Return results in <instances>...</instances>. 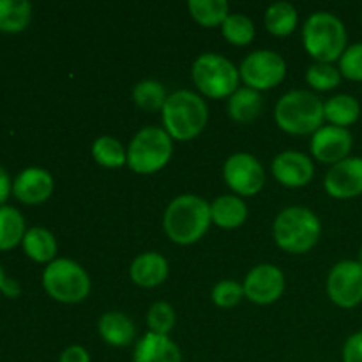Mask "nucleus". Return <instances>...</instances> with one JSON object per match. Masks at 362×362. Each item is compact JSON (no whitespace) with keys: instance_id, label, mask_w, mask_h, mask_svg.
Returning <instances> with one entry per match:
<instances>
[{"instance_id":"1","label":"nucleus","mask_w":362,"mask_h":362,"mask_svg":"<svg viewBox=\"0 0 362 362\" xmlns=\"http://www.w3.org/2000/svg\"><path fill=\"white\" fill-rule=\"evenodd\" d=\"M211 204L197 194H180L166 207L163 228L172 243L191 246L207 233L211 226Z\"/></svg>"},{"instance_id":"2","label":"nucleus","mask_w":362,"mask_h":362,"mask_svg":"<svg viewBox=\"0 0 362 362\" xmlns=\"http://www.w3.org/2000/svg\"><path fill=\"white\" fill-rule=\"evenodd\" d=\"M163 129L172 140L189 141L205 129L209 122L207 103L191 90H177L168 95L161 110Z\"/></svg>"},{"instance_id":"3","label":"nucleus","mask_w":362,"mask_h":362,"mask_svg":"<svg viewBox=\"0 0 362 362\" xmlns=\"http://www.w3.org/2000/svg\"><path fill=\"white\" fill-rule=\"evenodd\" d=\"M345 23L336 14L327 11L313 13L306 20L303 28L304 49L317 62L332 64L341 59L346 49Z\"/></svg>"},{"instance_id":"4","label":"nucleus","mask_w":362,"mask_h":362,"mask_svg":"<svg viewBox=\"0 0 362 362\" xmlns=\"http://www.w3.org/2000/svg\"><path fill=\"white\" fill-rule=\"evenodd\" d=\"M274 240L283 251L292 255H303L315 247L322 233L318 216L311 209L293 205L286 207L276 216L272 226Z\"/></svg>"},{"instance_id":"5","label":"nucleus","mask_w":362,"mask_h":362,"mask_svg":"<svg viewBox=\"0 0 362 362\" xmlns=\"http://www.w3.org/2000/svg\"><path fill=\"white\" fill-rule=\"evenodd\" d=\"M274 119L285 133L313 134L324 126V101L310 90H290L276 105Z\"/></svg>"},{"instance_id":"6","label":"nucleus","mask_w":362,"mask_h":362,"mask_svg":"<svg viewBox=\"0 0 362 362\" xmlns=\"http://www.w3.org/2000/svg\"><path fill=\"white\" fill-rule=\"evenodd\" d=\"M172 152V136L163 127L147 126L134 134L127 147V166L134 173L151 175L168 165Z\"/></svg>"},{"instance_id":"7","label":"nucleus","mask_w":362,"mask_h":362,"mask_svg":"<svg viewBox=\"0 0 362 362\" xmlns=\"http://www.w3.org/2000/svg\"><path fill=\"white\" fill-rule=\"evenodd\" d=\"M42 286L52 299L64 304H76L90 293V278L78 262L55 258L42 272Z\"/></svg>"},{"instance_id":"8","label":"nucleus","mask_w":362,"mask_h":362,"mask_svg":"<svg viewBox=\"0 0 362 362\" xmlns=\"http://www.w3.org/2000/svg\"><path fill=\"white\" fill-rule=\"evenodd\" d=\"M194 85L211 99L230 98L239 88V69L219 53H204L198 57L191 69Z\"/></svg>"},{"instance_id":"9","label":"nucleus","mask_w":362,"mask_h":362,"mask_svg":"<svg viewBox=\"0 0 362 362\" xmlns=\"http://www.w3.org/2000/svg\"><path fill=\"white\" fill-rule=\"evenodd\" d=\"M239 74L240 80L253 90H269L285 80L286 62L278 52L257 49L243 60Z\"/></svg>"},{"instance_id":"10","label":"nucleus","mask_w":362,"mask_h":362,"mask_svg":"<svg viewBox=\"0 0 362 362\" xmlns=\"http://www.w3.org/2000/svg\"><path fill=\"white\" fill-rule=\"evenodd\" d=\"M223 179L237 197H253L264 187L265 170L253 154L237 152L225 161Z\"/></svg>"},{"instance_id":"11","label":"nucleus","mask_w":362,"mask_h":362,"mask_svg":"<svg viewBox=\"0 0 362 362\" xmlns=\"http://www.w3.org/2000/svg\"><path fill=\"white\" fill-rule=\"evenodd\" d=\"M329 299L343 310H352L362 303V265L359 260L338 262L327 278Z\"/></svg>"},{"instance_id":"12","label":"nucleus","mask_w":362,"mask_h":362,"mask_svg":"<svg viewBox=\"0 0 362 362\" xmlns=\"http://www.w3.org/2000/svg\"><path fill=\"white\" fill-rule=\"evenodd\" d=\"M244 296L255 304H272L285 292V274L272 264H262L247 272L243 283Z\"/></svg>"},{"instance_id":"13","label":"nucleus","mask_w":362,"mask_h":362,"mask_svg":"<svg viewBox=\"0 0 362 362\" xmlns=\"http://www.w3.org/2000/svg\"><path fill=\"white\" fill-rule=\"evenodd\" d=\"M354 147V136L349 129L325 124L311 136V154L320 163L336 165L350 158Z\"/></svg>"},{"instance_id":"14","label":"nucleus","mask_w":362,"mask_h":362,"mask_svg":"<svg viewBox=\"0 0 362 362\" xmlns=\"http://www.w3.org/2000/svg\"><path fill=\"white\" fill-rule=\"evenodd\" d=\"M324 187L338 200H350L362 194V158H350L336 163L325 173Z\"/></svg>"},{"instance_id":"15","label":"nucleus","mask_w":362,"mask_h":362,"mask_svg":"<svg viewBox=\"0 0 362 362\" xmlns=\"http://www.w3.org/2000/svg\"><path fill=\"white\" fill-rule=\"evenodd\" d=\"M55 189V180L48 170L28 166L13 180V194L25 205L45 204Z\"/></svg>"},{"instance_id":"16","label":"nucleus","mask_w":362,"mask_h":362,"mask_svg":"<svg viewBox=\"0 0 362 362\" xmlns=\"http://www.w3.org/2000/svg\"><path fill=\"white\" fill-rule=\"evenodd\" d=\"M272 175L285 187H304L315 175L310 156L299 151H285L272 161Z\"/></svg>"},{"instance_id":"17","label":"nucleus","mask_w":362,"mask_h":362,"mask_svg":"<svg viewBox=\"0 0 362 362\" xmlns=\"http://www.w3.org/2000/svg\"><path fill=\"white\" fill-rule=\"evenodd\" d=\"M168 260L156 251H147L136 257L129 267L131 279L141 288H154L163 285L168 278Z\"/></svg>"},{"instance_id":"18","label":"nucleus","mask_w":362,"mask_h":362,"mask_svg":"<svg viewBox=\"0 0 362 362\" xmlns=\"http://www.w3.org/2000/svg\"><path fill=\"white\" fill-rule=\"evenodd\" d=\"M133 362H182V354L168 336L145 332L134 346Z\"/></svg>"},{"instance_id":"19","label":"nucleus","mask_w":362,"mask_h":362,"mask_svg":"<svg viewBox=\"0 0 362 362\" xmlns=\"http://www.w3.org/2000/svg\"><path fill=\"white\" fill-rule=\"evenodd\" d=\"M98 331L103 341L108 343L110 346H117V349L131 345L136 338V327H134L133 320L120 311H108L103 315L99 318Z\"/></svg>"},{"instance_id":"20","label":"nucleus","mask_w":362,"mask_h":362,"mask_svg":"<svg viewBox=\"0 0 362 362\" xmlns=\"http://www.w3.org/2000/svg\"><path fill=\"white\" fill-rule=\"evenodd\" d=\"M211 218L219 228L235 230L247 219V205L237 194H223L211 204Z\"/></svg>"},{"instance_id":"21","label":"nucleus","mask_w":362,"mask_h":362,"mask_svg":"<svg viewBox=\"0 0 362 362\" xmlns=\"http://www.w3.org/2000/svg\"><path fill=\"white\" fill-rule=\"evenodd\" d=\"M21 246H23L25 255L37 264H52L55 260L57 250H59L55 235L45 226L28 228Z\"/></svg>"},{"instance_id":"22","label":"nucleus","mask_w":362,"mask_h":362,"mask_svg":"<svg viewBox=\"0 0 362 362\" xmlns=\"http://www.w3.org/2000/svg\"><path fill=\"white\" fill-rule=\"evenodd\" d=\"M324 115L331 126L345 127L356 124L361 117V105L354 95L338 94L324 103Z\"/></svg>"},{"instance_id":"23","label":"nucleus","mask_w":362,"mask_h":362,"mask_svg":"<svg viewBox=\"0 0 362 362\" xmlns=\"http://www.w3.org/2000/svg\"><path fill=\"white\" fill-rule=\"evenodd\" d=\"M262 95L250 87H240L228 98V115L235 122L247 124L260 115Z\"/></svg>"},{"instance_id":"24","label":"nucleus","mask_w":362,"mask_h":362,"mask_svg":"<svg viewBox=\"0 0 362 362\" xmlns=\"http://www.w3.org/2000/svg\"><path fill=\"white\" fill-rule=\"evenodd\" d=\"M27 233L25 218L16 207L2 205L0 207V251L14 250L18 244L23 243Z\"/></svg>"},{"instance_id":"25","label":"nucleus","mask_w":362,"mask_h":362,"mask_svg":"<svg viewBox=\"0 0 362 362\" xmlns=\"http://www.w3.org/2000/svg\"><path fill=\"white\" fill-rule=\"evenodd\" d=\"M32 4L27 0H0V32L18 34L30 25Z\"/></svg>"},{"instance_id":"26","label":"nucleus","mask_w":362,"mask_h":362,"mask_svg":"<svg viewBox=\"0 0 362 362\" xmlns=\"http://www.w3.org/2000/svg\"><path fill=\"white\" fill-rule=\"evenodd\" d=\"M297 9L290 2H276L265 11V27L272 35L285 37L290 35L297 27Z\"/></svg>"},{"instance_id":"27","label":"nucleus","mask_w":362,"mask_h":362,"mask_svg":"<svg viewBox=\"0 0 362 362\" xmlns=\"http://www.w3.org/2000/svg\"><path fill=\"white\" fill-rule=\"evenodd\" d=\"M187 9L191 18L204 27H219L230 14L226 0H189Z\"/></svg>"},{"instance_id":"28","label":"nucleus","mask_w":362,"mask_h":362,"mask_svg":"<svg viewBox=\"0 0 362 362\" xmlns=\"http://www.w3.org/2000/svg\"><path fill=\"white\" fill-rule=\"evenodd\" d=\"M92 158L105 168H120L127 163V151L117 138L99 136L92 144Z\"/></svg>"},{"instance_id":"29","label":"nucleus","mask_w":362,"mask_h":362,"mask_svg":"<svg viewBox=\"0 0 362 362\" xmlns=\"http://www.w3.org/2000/svg\"><path fill=\"white\" fill-rule=\"evenodd\" d=\"M134 105L145 112H156L163 110L166 99V88L161 81L158 80H141L140 83L134 85L133 88Z\"/></svg>"},{"instance_id":"30","label":"nucleus","mask_w":362,"mask_h":362,"mask_svg":"<svg viewBox=\"0 0 362 362\" xmlns=\"http://www.w3.org/2000/svg\"><path fill=\"white\" fill-rule=\"evenodd\" d=\"M221 32L225 35L226 41L233 46H246L253 41L255 34V23L250 16L243 13H232L228 14L221 25Z\"/></svg>"},{"instance_id":"31","label":"nucleus","mask_w":362,"mask_h":362,"mask_svg":"<svg viewBox=\"0 0 362 362\" xmlns=\"http://www.w3.org/2000/svg\"><path fill=\"white\" fill-rule=\"evenodd\" d=\"M341 73H339V67H334L332 64H322L315 62L308 67L306 71V81L310 87H313L315 90L327 92L332 88L338 87L341 83Z\"/></svg>"},{"instance_id":"32","label":"nucleus","mask_w":362,"mask_h":362,"mask_svg":"<svg viewBox=\"0 0 362 362\" xmlns=\"http://www.w3.org/2000/svg\"><path fill=\"white\" fill-rule=\"evenodd\" d=\"M147 325L148 332L168 336L175 325V311L168 303H154L147 313Z\"/></svg>"},{"instance_id":"33","label":"nucleus","mask_w":362,"mask_h":362,"mask_svg":"<svg viewBox=\"0 0 362 362\" xmlns=\"http://www.w3.org/2000/svg\"><path fill=\"white\" fill-rule=\"evenodd\" d=\"M212 300L219 308H233L244 299V286L233 279H223L212 288Z\"/></svg>"},{"instance_id":"34","label":"nucleus","mask_w":362,"mask_h":362,"mask_svg":"<svg viewBox=\"0 0 362 362\" xmlns=\"http://www.w3.org/2000/svg\"><path fill=\"white\" fill-rule=\"evenodd\" d=\"M339 73L352 81H362V41L346 46L339 59Z\"/></svg>"},{"instance_id":"35","label":"nucleus","mask_w":362,"mask_h":362,"mask_svg":"<svg viewBox=\"0 0 362 362\" xmlns=\"http://www.w3.org/2000/svg\"><path fill=\"white\" fill-rule=\"evenodd\" d=\"M343 362H362V329L354 332L343 345Z\"/></svg>"},{"instance_id":"36","label":"nucleus","mask_w":362,"mask_h":362,"mask_svg":"<svg viewBox=\"0 0 362 362\" xmlns=\"http://www.w3.org/2000/svg\"><path fill=\"white\" fill-rule=\"evenodd\" d=\"M59 362H90V356L83 346L71 345L60 354Z\"/></svg>"},{"instance_id":"37","label":"nucleus","mask_w":362,"mask_h":362,"mask_svg":"<svg viewBox=\"0 0 362 362\" xmlns=\"http://www.w3.org/2000/svg\"><path fill=\"white\" fill-rule=\"evenodd\" d=\"M13 193V182H11L9 173L6 172L2 165H0V207L6 204V200L9 198V194Z\"/></svg>"},{"instance_id":"38","label":"nucleus","mask_w":362,"mask_h":362,"mask_svg":"<svg viewBox=\"0 0 362 362\" xmlns=\"http://www.w3.org/2000/svg\"><path fill=\"white\" fill-rule=\"evenodd\" d=\"M0 292H2L7 299H16V297H20V293H21V286L16 279L6 278L2 288H0Z\"/></svg>"},{"instance_id":"39","label":"nucleus","mask_w":362,"mask_h":362,"mask_svg":"<svg viewBox=\"0 0 362 362\" xmlns=\"http://www.w3.org/2000/svg\"><path fill=\"white\" fill-rule=\"evenodd\" d=\"M4 281H6V274H4V269H2V265H0V288H2Z\"/></svg>"},{"instance_id":"40","label":"nucleus","mask_w":362,"mask_h":362,"mask_svg":"<svg viewBox=\"0 0 362 362\" xmlns=\"http://www.w3.org/2000/svg\"><path fill=\"white\" fill-rule=\"evenodd\" d=\"M359 264L362 265V247H361V251H359Z\"/></svg>"}]
</instances>
